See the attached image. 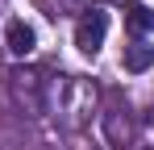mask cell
Segmentation results:
<instances>
[{
    "instance_id": "obj_1",
    "label": "cell",
    "mask_w": 154,
    "mask_h": 150,
    "mask_svg": "<svg viewBox=\"0 0 154 150\" xmlns=\"http://www.w3.org/2000/svg\"><path fill=\"white\" fill-rule=\"evenodd\" d=\"M104 33H108V13H104V8H92V13H83L79 25H75V46L92 58V54H100Z\"/></svg>"
},
{
    "instance_id": "obj_2",
    "label": "cell",
    "mask_w": 154,
    "mask_h": 150,
    "mask_svg": "<svg viewBox=\"0 0 154 150\" xmlns=\"http://www.w3.org/2000/svg\"><path fill=\"white\" fill-rule=\"evenodd\" d=\"M4 46H8V54H17V58L33 54V46H38V33H33V25H29V21H21V17H13V21L4 25Z\"/></svg>"
},
{
    "instance_id": "obj_3",
    "label": "cell",
    "mask_w": 154,
    "mask_h": 150,
    "mask_svg": "<svg viewBox=\"0 0 154 150\" xmlns=\"http://www.w3.org/2000/svg\"><path fill=\"white\" fill-rule=\"evenodd\" d=\"M13 92H17V100H25V96H29V113H42L38 75H33V71H17V75H13Z\"/></svg>"
},
{
    "instance_id": "obj_4",
    "label": "cell",
    "mask_w": 154,
    "mask_h": 150,
    "mask_svg": "<svg viewBox=\"0 0 154 150\" xmlns=\"http://www.w3.org/2000/svg\"><path fill=\"white\" fill-rule=\"evenodd\" d=\"M150 67H154V46L150 42H133V46L125 50V71L142 75V71H150Z\"/></svg>"
},
{
    "instance_id": "obj_5",
    "label": "cell",
    "mask_w": 154,
    "mask_h": 150,
    "mask_svg": "<svg viewBox=\"0 0 154 150\" xmlns=\"http://www.w3.org/2000/svg\"><path fill=\"white\" fill-rule=\"evenodd\" d=\"M129 25H133L137 33H146V29H154V13L146 8V4H137V8H133V17H129Z\"/></svg>"
}]
</instances>
